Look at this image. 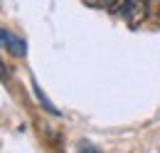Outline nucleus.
<instances>
[{
	"label": "nucleus",
	"instance_id": "nucleus-7",
	"mask_svg": "<svg viewBox=\"0 0 160 153\" xmlns=\"http://www.w3.org/2000/svg\"><path fill=\"white\" fill-rule=\"evenodd\" d=\"M0 72H5V69H2V62H0Z\"/></svg>",
	"mask_w": 160,
	"mask_h": 153
},
{
	"label": "nucleus",
	"instance_id": "nucleus-2",
	"mask_svg": "<svg viewBox=\"0 0 160 153\" xmlns=\"http://www.w3.org/2000/svg\"><path fill=\"white\" fill-rule=\"evenodd\" d=\"M5 50H8L10 55H15V57H25V55H27V45H25V40L15 37L12 32H8V40H5Z\"/></svg>",
	"mask_w": 160,
	"mask_h": 153
},
{
	"label": "nucleus",
	"instance_id": "nucleus-6",
	"mask_svg": "<svg viewBox=\"0 0 160 153\" xmlns=\"http://www.w3.org/2000/svg\"><path fill=\"white\" fill-rule=\"evenodd\" d=\"M5 40H8V30L0 27V47H5Z\"/></svg>",
	"mask_w": 160,
	"mask_h": 153
},
{
	"label": "nucleus",
	"instance_id": "nucleus-5",
	"mask_svg": "<svg viewBox=\"0 0 160 153\" xmlns=\"http://www.w3.org/2000/svg\"><path fill=\"white\" fill-rule=\"evenodd\" d=\"M79 153H101V151L89 141H79Z\"/></svg>",
	"mask_w": 160,
	"mask_h": 153
},
{
	"label": "nucleus",
	"instance_id": "nucleus-1",
	"mask_svg": "<svg viewBox=\"0 0 160 153\" xmlns=\"http://www.w3.org/2000/svg\"><path fill=\"white\" fill-rule=\"evenodd\" d=\"M148 5L150 0H123V18L131 27H138L148 18Z\"/></svg>",
	"mask_w": 160,
	"mask_h": 153
},
{
	"label": "nucleus",
	"instance_id": "nucleus-4",
	"mask_svg": "<svg viewBox=\"0 0 160 153\" xmlns=\"http://www.w3.org/2000/svg\"><path fill=\"white\" fill-rule=\"evenodd\" d=\"M86 5H91V8H111V5H116V0H84Z\"/></svg>",
	"mask_w": 160,
	"mask_h": 153
},
{
	"label": "nucleus",
	"instance_id": "nucleus-3",
	"mask_svg": "<svg viewBox=\"0 0 160 153\" xmlns=\"http://www.w3.org/2000/svg\"><path fill=\"white\" fill-rule=\"evenodd\" d=\"M32 92H35V96L40 99V104H42V106H44V111H49V114L59 116V109H57V106H54V104H52V101L47 99V94H44V92H42V89H40V84H37L35 79H32Z\"/></svg>",
	"mask_w": 160,
	"mask_h": 153
}]
</instances>
